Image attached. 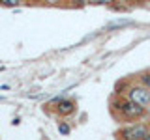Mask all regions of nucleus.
Returning <instances> with one entry per match:
<instances>
[{"mask_svg":"<svg viewBox=\"0 0 150 140\" xmlns=\"http://www.w3.org/2000/svg\"><path fill=\"white\" fill-rule=\"evenodd\" d=\"M109 108L112 112L116 120L120 121H135V120H141L146 116L148 110H144L143 106L135 105L133 101H129L128 97H118V95H112L111 101H109Z\"/></svg>","mask_w":150,"mask_h":140,"instance_id":"nucleus-1","label":"nucleus"},{"mask_svg":"<svg viewBox=\"0 0 150 140\" xmlns=\"http://www.w3.org/2000/svg\"><path fill=\"white\" fill-rule=\"evenodd\" d=\"M58 133L60 134H69V133H71V127H69L68 121H60V123H58Z\"/></svg>","mask_w":150,"mask_h":140,"instance_id":"nucleus-6","label":"nucleus"},{"mask_svg":"<svg viewBox=\"0 0 150 140\" xmlns=\"http://www.w3.org/2000/svg\"><path fill=\"white\" fill-rule=\"evenodd\" d=\"M137 84H141V86H144L146 90H150V69L148 71H141L137 75Z\"/></svg>","mask_w":150,"mask_h":140,"instance_id":"nucleus-5","label":"nucleus"},{"mask_svg":"<svg viewBox=\"0 0 150 140\" xmlns=\"http://www.w3.org/2000/svg\"><path fill=\"white\" fill-rule=\"evenodd\" d=\"M129 101H133L135 105L143 106L144 110H150V90H146L144 86H141L137 82H129L128 86V92H126V95Z\"/></svg>","mask_w":150,"mask_h":140,"instance_id":"nucleus-3","label":"nucleus"},{"mask_svg":"<svg viewBox=\"0 0 150 140\" xmlns=\"http://www.w3.org/2000/svg\"><path fill=\"white\" fill-rule=\"evenodd\" d=\"M49 105L53 106L54 114H58L60 118H68V116H71V114L77 112V103H75V99H71V97H64V95L54 97Z\"/></svg>","mask_w":150,"mask_h":140,"instance_id":"nucleus-4","label":"nucleus"},{"mask_svg":"<svg viewBox=\"0 0 150 140\" xmlns=\"http://www.w3.org/2000/svg\"><path fill=\"white\" fill-rule=\"evenodd\" d=\"M150 133L148 121H133L129 125H124L116 131L118 140H144V136Z\"/></svg>","mask_w":150,"mask_h":140,"instance_id":"nucleus-2","label":"nucleus"},{"mask_svg":"<svg viewBox=\"0 0 150 140\" xmlns=\"http://www.w3.org/2000/svg\"><path fill=\"white\" fill-rule=\"evenodd\" d=\"M144 140H150V133H148V134H146V136H144Z\"/></svg>","mask_w":150,"mask_h":140,"instance_id":"nucleus-8","label":"nucleus"},{"mask_svg":"<svg viewBox=\"0 0 150 140\" xmlns=\"http://www.w3.org/2000/svg\"><path fill=\"white\" fill-rule=\"evenodd\" d=\"M2 6H9V8H13V6H19L21 4V0H2Z\"/></svg>","mask_w":150,"mask_h":140,"instance_id":"nucleus-7","label":"nucleus"}]
</instances>
